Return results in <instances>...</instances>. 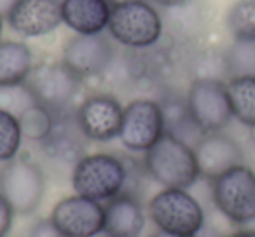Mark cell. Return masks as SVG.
I'll list each match as a JSON object with an SVG mask.
<instances>
[{
  "mask_svg": "<svg viewBox=\"0 0 255 237\" xmlns=\"http://www.w3.org/2000/svg\"><path fill=\"white\" fill-rule=\"evenodd\" d=\"M143 166L149 176L164 188H189L201 176L194 149L170 131L147 150Z\"/></svg>",
  "mask_w": 255,
  "mask_h": 237,
  "instance_id": "obj_1",
  "label": "cell"
},
{
  "mask_svg": "<svg viewBox=\"0 0 255 237\" xmlns=\"http://www.w3.org/2000/svg\"><path fill=\"white\" fill-rule=\"evenodd\" d=\"M147 211L157 230L175 237H196L205 227L203 206L187 188H163Z\"/></svg>",
  "mask_w": 255,
  "mask_h": 237,
  "instance_id": "obj_2",
  "label": "cell"
},
{
  "mask_svg": "<svg viewBox=\"0 0 255 237\" xmlns=\"http://www.w3.org/2000/svg\"><path fill=\"white\" fill-rule=\"evenodd\" d=\"M126 181V164L119 157L107 152L82 156L72 171V187L75 194L98 202L121 195Z\"/></svg>",
  "mask_w": 255,
  "mask_h": 237,
  "instance_id": "obj_3",
  "label": "cell"
},
{
  "mask_svg": "<svg viewBox=\"0 0 255 237\" xmlns=\"http://www.w3.org/2000/svg\"><path fill=\"white\" fill-rule=\"evenodd\" d=\"M107 30L116 42L133 49H145L161 39L163 19L147 0H129L112 5Z\"/></svg>",
  "mask_w": 255,
  "mask_h": 237,
  "instance_id": "obj_4",
  "label": "cell"
},
{
  "mask_svg": "<svg viewBox=\"0 0 255 237\" xmlns=\"http://www.w3.org/2000/svg\"><path fill=\"white\" fill-rule=\"evenodd\" d=\"M213 202L229 222L247 225L255 220V171L240 164L213 180Z\"/></svg>",
  "mask_w": 255,
  "mask_h": 237,
  "instance_id": "obj_5",
  "label": "cell"
},
{
  "mask_svg": "<svg viewBox=\"0 0 255 237\" xmlns=\"http://www.w3.org/2000/svg\"><path fill=\"white\" fill-rule=\"evenodd\" d=\"M187 110L196 128L203 133H219L233 119L227 84L215 77L196 79L187 92Z\"/></svg>",
  "mask_w": 255,
  "mask_h": 237,
  "instance_id": "obj_6",
  "label": "cell"
},
{
  "mask_svg": "<svg viewBox=\"0 0 255 237\" xmlns=\"http://www.w3.org/2000/svg\"><path fill=\"white\" fill-rule=\"evenodd\" d=\"M46 178L35 162L12 159L0 173V194L7 199L16 215H32L44 201Z\"/></svg>",
  "mask_w": 255,
  "mask_h": 237,
  "instance_id": "obj_7",
  "label": "cell"
},
{
  "mask_svg": "<svg viewBox=\"0 0 255 237\" xmlns=\"http://www.w3.org/2000/svg\"><path fill=\"white\" fill-rule=\"evenodd\" d=\"M164 133V110L157 101L142 98L124 106L119 138L128 150L145 154Z\"/></svg>",
  "mask_w": 255,
  "mask_h": 237,
  "instance_id": "obj_8",
  "label": "cell"
},
{
  "mask_svg": "<svg viewBox=\"0 0 255 237\" xmlns=\"http://www.w3.org/2000/svg\"><path fill=\"white\" fill-rule=\"evenodd\" d=\"M81 82L82 79L63 63H42L33 67L26 85L32 89L39 105L46 106L56 117H61L74 101Z\"/></svg>",
  "mask_w": 255,
  "mask_h": 237,
  "instance_id": "obj_9",
  "label": "cell"
},
{
  "mask_svg": "<svg viewBox=\"0 0 255 237\" xmlns=\"http://www.w3.org/2000/svg\"><path fill=\"white\" fill-rule=\"evenodd\" d=\"M49 218L63 237H96L105 227V206L74 194L56 202Z\"/></svg>",
  "mask_w": 255,
  "mask_h": 237,
  "instance_id": "obj_10",
  "label": "cell"
},
{
  "mask_svg": "<svg viewBox=\"0 0 255 237\" xmlns=\"http://www.w3.org/2000/svg\"><path fill=\"white\" fill-rule=\"evenodd\" d=\"M123 105L110 94L88 96L75 112V121L82 135L93 142L119 138L123 124Z\"/></svg>",
  "mask_w": 255,
  "mask_h": 237,
  "instance_id": "obj_11",
  "label": "cell"
},
{
  "mask_svg": "<svg viewBox=\"0 0 255 237\" xmlns=\"http://www.w3.org/2000/svg\"><path fill=\"white\" fill-rule=\"evenodd\" d=\"M112 60L114 46L103 33L72 37L67 40L61 54V63L82 80L103 74Z\"/></svg>",
  "mask_w": 255,
  "mask_h": 237,
  "instance_id": "obj_12",
  "label": "cell"
},
{
  "mask_svg": "<svg viewBox=\"0 0 255 237\" xmlns=\"http://www.w3.org/2000/svg\"><path fill=\"white\" fill-rule=\"evenodd\" d=\"M7 21L16 33L28 39L53 33L63 23L61 2L58 0H18Z\"/></svg>",
  "mask_w": 255,
  "mask_h": 237,
  "instance_id": "obj_13",
  "label": "cell"
},
{
  "mask_svg": "<svg viewBox=\"0 0 255 237\" xmlns=\"http://www.w3.org/2000/svg\"><path fill=\"white\" fill-rule=\"evenodd\" d=\"M199 174L215 180L231 167L243 164V150L231 136L224 133H208L198 140L194 147Z\"/></svg>",
  "mask_w": 255,
  "mask_h": 237,
  "instance_id": "obj_14",
  "label": "cell"
},
{
  "mask_svg": "<svg viewBox=\"0 0 255 237\" xmlns=\"http://www.w3.org/2000/svg\"><path fill=\"white\" fill-rule=\"evenodd\" d=\"M109 0H61L63 23L77 35H98L109 28Z\"/></svg>",
  "mask_w": 255,
  "mask_h": 237,
  "instance_id": "obj_15",
  "label": "cell"
},
{
  "mask_svg": "<svg viewBox=\"0 0 255 237\" xmlns=\"http://www.w3.org/2000/svg\"><path fill=\"white\" fill-rule=\"evenodd\" d=\"M145 229V213L133 195L121 194L107 201L105 227L107 237H140Z\"/></svg>",
  "mask_w": 255,
  "mask_h": 237,
  "instance_id": "obj_16",
  "label": "cell"
},
{
  "mask_svg": "<svg viewBox=\"0 0 255 237\" xmlns=\"http://www.w3.org/2000/svg\"><path fill=\"white\" fill-rule=\"evenodd\" d=\"M88 140L82 135L77 121L74 117V122L68 124L67 115L56 117V124H54L51 135L42 142L44 150L54 159L61 160H75L77 162L84 152V142Z\"/></svg>",
  "mask_w": 255,
  "mask_h": 237,
  "instance_id": "obj_17",
  "label": "cell"
},
{
  "mask_svg": "<svg viewBox=\"0 0 255 237\" xmlns=\"http://www.w3.org/2000/svg\"><path fill=\"white\" fill-rule=\"evenodd\" d=\"M33 70L30 47L16 40H0V85L25 84Z\"/></svg>",
  "mask_w": 255,
  "mask_h": 237,
  "instance_id": "obj_18",
  "label": "cell"
},
{
  "mask_svg": "<svg viewBox=\"0 0 255 237\" xmlns=\"http://www.w3.org/2000/svg\"><path fill=\"white\" fill-rule=\"evenodd\" d=\"M227 94L233 117L248 128L255 126V75L233 77L227 82Z\"/></svg>",
  "mask_w": 255,
  "mask_h": 237,
  "instance_id": "obj_19",
  "label": "cell"
},
{
  "mask_svg": "<svg viewBox=\"0 0 255 237\" xmlns=\"http://www.w3.org/2000/svg\"><path fill=\"white\" fill-rule=\"evenodd\" d=\"M18 121L21 126L23 138L42 143L53 131L54 124H56V115L49 112L46 106L37 103V105L30 106Z\"/></svg>",
  "mask_w": 255,
  "mask_h": 237,
  "instance_id": "obj_20",
  "label": "cell"
},
{
  "mask_svg": "<svg viewBox=\"0 0 255 237\" xmlns=\"http://www.w3.org/2000/svg\"><path fill=\"white\" fill-rule=\"evenodd\" d=\"M227 28L234 40L255 42V0H238L227 14Z\"/></svg>",
  "mask_w": 255,
  "mask_h": 237,
  "instance_id": "obj_21",
  "label": "cell"
},
{
  "mask_svg": "<svg viewBox=\"0 0 255 237\" xmlns=\"http://www.w3.org/2000/svg\"><path fill=\"white\" fill-rule=\"evenodd\" d=\"M23 142V131L18 117L0 110V162L16 159Z\"/></svg>",
  "mask_w": 255,
  "mask_h": 237,
  "instance_id": "obj_22",
  "label": "cell"
},
{
  "mask_svg": "<svg viewBox=\"0 0 255 237\" xmlns=\"http://www.w3.org/2000/svg\"><path fill=\"white\" fill-rule=\"evenodd\" d=\"M33 105H37V99L26 82L14 85H0V110L12 113L19 119Z\"/></svg>",
  "mask_w": 255,
  "mask_h": 237,
  "instance_id": "obj_23",
  "label": "cell"
},
{
  "mask_svg": "<svg viewBox=\"0 0 255 237\" xmlns=\"http://www.w3.org/2000/svg\"><path fill=\"white\" fill-rule=\"evenodd\" d=\"M227 70L233 77L255 75V42L236 40L226 58Z\"/></svg>",
  "mask_w": 255,
  "mask_h": 237,
  "instance_id": "obj_24",
  "label": "cell"
},
{
  "mask_svg": "<svg viewBox=\"0 0 255 237\" xmlns=\"http://www.w3.org/2000/svg\"><path fill=\"white\" fill-rule=\"evenodd\" d=\"M14 209L7 202V199L0 194V237H5L9 234L14 222Z\"/></svg>",
  "mask_w": 255,
  "mask_h": 237,
  "instance_id": "obj_25",
  "label": "cell"
},
{
  "mask_svg": "<svg viewBox=\"0 0 255 237\" xmlns=\"http://www.w3.org/2000/svg\"><path fill=\"white\" fill-rule=\"evenodd\" d=\"M28 237H63V236H61L60 230L54 227L51 218H42L37 223H33V227L30 229Z\"/></svg>",
  "mask_w": 255,
  "mask_h": 237,
  "instance_id": "obj_26",
  "label": "cell"
},
{
  "mask_svg": "<svg viewBox=\"0 0 255 237\" xmlns=\"http://www.w3.org/2000/svg\"><path fill=\"white\" fill-rule=\"evenodd\" d=\"M18 0H0V18H7Z\"/></svg>",
  "mask_w": 255,
  "mask_h": 237,
  "instance_id": "obj_27",
  "label": "cell"
},
{
  "mask_svg": "<svg viewBox=\"0 0 255 237\" xmlns=\"http://www.w3.org/2000/svg\"><path fill=\"white\" fill-rule=\"evenodd\" d=\"M159 5H164V7H180V5H185L189 0H154Z\"/></svg>",
  "mask_w": 255,
  "mask_h": 237,
  "instance_id": "obj_28",
  "label": "cell"
},
{
  "mask_svg": "<svg viewBox=\"0 0 255 237\" xmlns=\"http://www.w3.org/2000/svg\"><path fill=\"white\" fill-rule=\"evenodd\" d=\"M227 237H255V229H243V230H238V232L231 234Z\"/></svg>",
  "mask_w": 255,
  "mask_h": 237,
  "instance_id": "obj_29",
  "label": "cell"
},
{
  "mask_svg": "<svg viewBox=\"0 0 255 237\" xmlns=\"http://www.w3.org/2000/svg\"><path fill=\"white\" fill-rule=\"evenodd\" d=\"M147 237H175V236H170V234H164V232H161V230H157V232L150 234V236H147ZM196 237H199V236H196Z\"/></svg>",
  "mask_w": 255,
  "mask_h": 237,
  "instance_id": "obj_30",
  "label": "cell"
},
{
  "mask_svg": "<svg viewBox=\"0 0 255 237\" xmlns=\"http://www.w3.org/2000/svg\"><path fill=\"white\" fill-rule=\"evenodd\" d=\"M109 2H110V4H123V2H129V0H109Z\"/></svg>",
  "mask_w": 255,
  "mask_h": 237,
  "instance_id": "obj_31",
  "label": "cell"
},
{
  "mask_svg": "<svg viewBox=\"0 0 255 237\" xmlns=\"http://www.w3.org/2000/svg\"><path fill=\"white\" fill-rule=\"evenodd\" d=\"M250 136H252V140H254V143H255V126H252V128H250Z\"/></svg>",
  "mask_w": 255,
  "mask_h": 237,
  "instance_id": "obj_32",
  "label": "cell"
},
{
  "mask_svg": "<svg viewBox=\"0 0 255 237\" xmlns=\"http://www.w3.org/2000/svg\"><path fill=\"white\" fill-rule=\"evenodd\" d=\"M0 37H2V18H0Z\"/></svg>",
  "mask_w": 255,
  "mask_h": 237,
  "instance_id": "obj_33",
  "label": "cell"
}]
</instances>
